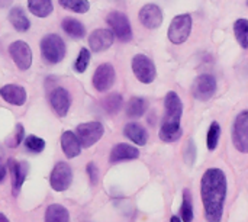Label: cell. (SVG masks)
Here are the masks:
<instances>
[{
	"instance_id": "obj_1",
	"label": "cell",
	"mask_w": 248,
	"mask_h": 222,
	"mask_svg": "<svg viewBox=\"0 0 248 222\" xmlns=\"http://www.w3.org/2000/svg\"><path fill=\"white\" fill-rule=\"evenodd\" d=\"M201 196L208 222H221L227 198V177L221 169H208L201 180Z\"/></svg>"
},
{
	"instance_id": "obj_2",
	"label": "cell",
	"mask_w": 248,
	"mask_h": 222,
	"mask_svg": "<svg viewBox=\"0 0 248 222\" xmlns=\"http://www.w3.org/2000/svg\"><path fill=\"white\" fill-rule=\"evenodd\" d=\"M41 52L46 63L58 64L65 57V44L57 33H48L41 39Z\"/></svg>"
},
{
	"instance_id": "obj_3",
	"label": "cell",
	"mask_w": 248,
	"mask_h": 222,
	"mask_svg": "<svg viewBox=\"0 0 248 222\" xmlns=\"http://www.w3.org/2000/svg\"><path fill=\"white\" fill-rule=\"evenodd\" d=\"M192 16L189 13L177 15L170 23L169 28V39L171 44H183L187 41L190 32H192Z\"/></svg>"
},
{
	"instance_id": "obj_4",
	"label": "cell",
	"mask_w": 248,
	"mask_h": 222,
	"mask_svg": "<svg viewBox=\"0 0 248 222\" xmlns=\"http://www.w3.org/2000/svg\"><path fill=\"white\" fill-rule=\"evenodd\" d=\"M105 128L100 122H86L80 124L76 129V137L78 138V143L84 148H90L93 144H96L103 137Z\"/></svg>"
},
{
	"instance_id": "obj_5",
	"label": "cell",
	"mask_w": 248,
	"mask_h": 222,
	"mask_svg": "<svg viewBox=\"0 0 248 222\" xmlns=\"http://www.w3.org/2000/svg\"><path fill=\"white\" fill-rule=\"evenodd\" d=\"M132 71L135 74V77L144 83V84H150L155 80L157 76V70L155 65L153 63L151 58H148L144 54H138L132 58Z\"/></svg>"
},
{
	"instance_id": "obj_6",
	"label": "cell",
	"mask_w": 248,
	"mask_h": 222,
	"mask_svg": "<svg viewBox=\"0 0 248 222\" xmlns=\"http://www.w3.org/2000/svg\"><path fill=\"white\" fill-rule=\"evenodd\" d=\"M106 22L110 26L113 35H116L122 42H128L132 39V28L128 17L121 12H110L106 17Z\"/></svg>"
},
{
	"instance_id": "obj_7",
	"label": "cell",
	"mask_w": 248,
	"mask_h": 222,
	"mask_svg": "<svg viewBox=\"0 0 248 222\" xmlns=\"http://www.w3.org/2000/svg\"><path fill=\"white\" fill-rule=\"evenodd\" d=\"M166 115L163 124L166 125H180V118L183 113V102L176 92H169L164 99Z\"/></svg>"
},
{
	"instance_id": "obj_8",
	"label": "cell",
	"mask_w": 248,
	"mask_h": 222,
	"mask_svg": "<svg viewBox=\"0 0 248 222\" xmlns=\"http://www.w3.org/2000/svg\"><path fill=\"white\" fill-rule=\"evenodd\" d=\"M73 172L67 163H57L49 176V185L55 192H64L71 186Z\"/></svg>"
},
{
	"instance_id": "obj_9",
	"label": "cell",
	"mask_w": 248,
	"mask_h": 222,
	"mask_svg": "<svg viewBox=\"0 0 248 222\" xmlns=\"http://www.w3.org/2000/svg\"><path fill=\"white\" fill-rule=\"evenodd\" d=\"M232 141L240 153L248 151V112L243 111L234 121Z\"/></svg>"
},
{
	"instance_id": "obj_10",
	"label": "cell",
	"mask_w": 248,
	"mask_h": 222,
	"mask_svg": "<svg viewBox=\"0 0 248 222\" xmlns=\"http://www.w3.org/2000/svg\"><path fill=\"white\" fill-rule=\"evenodd\" d=\"M215 92H217V80L211 74H201L193 81L192 95L198 100L206 102L215 95Z\"/></svg>"
},
{
	"instance_id": "obj_11",
	"label": "cell",
	"mask_w": 248,
	"mask_h": 222,
	"mask_svg": "<svg viewBox=\"0 0 248 222\" xmlns=\"http://www.w3.org/2000/svg\"><path fill=\"white\" fill-rule=\"evenodd\" d=\"M9 54L19 70H28L32 65L31 47L23 41H15L9 45Z\"/></svg>"
},
{
	"instance_id": "obj_12",
	"label": "cell",
	"mask_w": 248,
	"mask_h": 222,
	"mask_svg": "<svg viewBox=\"0 0 248 222\" xmlns=\"http://www.w3.org/2000/svg\"><path fill=\"white\" fill-rule=\"evenodd\" d=\"M115 83V68L112 64H100L93 74V86L97 92H108Z\"/></svg>"
},
{
	"instance_id": "obj_13",
	"label": "cell",
	"mask_w": 248,
	"mask_h": 222,
	"mask_svg": "<svg viewBox=\"0 0 248 222\" xmlns=\"http://www.w3.org/2000/svg\"><path fill=\"white\" fill-rule=\"evenodd\" d=\"M138 17H140V22L148 29H157L163 23V12L154 3H148L144 7H141Z\"/></svg>"
},
{
	"instance_id": "obj_14",
	"label": "cell",
	"mask_w": 248,
	"mask_h": 222,
	"mask_svg": "<svg viewBox=\"0 0 248 222\" xmlns=\"http://www.w3.org/2000/svg\"><path fill=\"white\" fill-rule=\"evenodd\" d=\"M7 167H9L10 176H12V192H13V196H17L20 189H22V186H23L26 174H28V164L23 163V161H17L15 159H9Z\"/></svg>"
},
{
	"instance_id": "obj_15",
	"label": "cell",
	"mask_w": 248,
	"mask_h": 222,
	"mask_svg": "<svg viewBox=\"0 0 248 222\" xmlns=\"http://www.w3.org/2000/svg\"><path fill=\"white\" fill-rule=\"evenodd\" d=\"M49 103L58 116H65L71 106V96L64 87H55L49 93Z\"/></svg>"
},
{
	"instance_id": "obj_16",
	"label": "cell",
	"mask_w": 248,
	"mask_h": 222,
	"mask_svg": "<svg viewBox=\"0 0 248 222\" xmlns=\"http://www.w3.org/2000/svg\"><path fill=\"white\" fill-rule=\"evenodd\" d=\"M113 41H115V35L112 33L110 29H96L89 36V45L94 52L106 51L109 47H112Z\"/></svg>"
},
{
	"instance_id": "obj_17",
	"label": "cell",
	"mask_w": 248,
	"mask_h": 222,
	"mask_svg": "<svg viewBox=\"0 0 248 222\" xmlns=\"http://www.w3.org/2000/svg\"><path fill=\"white\" fill-rule=\"evenodd\" d=\"M0 96L10 105L22 106L26 102V92L19 84H6L0 87Z\"/></svg>"
},
{
	"instance_id": "obj_18",
	"label": "cell",
	"mask_w": 248,
	"mask_h": 222,
	"mask_svg": "<svg viewBox=\"0 0 248 222\" xmlns=\"http://www.w3.org/2000/svg\"><path fill=\"white\" fill-rule=\"evenodd\" d=\"M140 151L137 147H132L129 144H116L112 151H110V163H121V161H126V160H135L138 159Z\"/></svg>"
},
{
	"instance_id": "obj_19",
	"label": "cell",
	"mask_w": 248,
	"mask_h": 222,
	"mask_svg": "<svg viewBox=\"0 0 248 222\" xmlns=\"http://www.w3.org/2000/svg\"><path fill=\"white\" fill-rule=\"evenodd\" d=\"M61 148L67 159H74V157L80 156L83 147L80 145L78 138L76 137V134L73 131H65L61 135Z\"/></svg>"
},
{
	"instance_id": "obj_20",
	"label": "cell",
	"mask_w": 248,
	"mask_h": 222,
	"mask_svg": "<svg viewBox=\"0 0 248 222\" xmlns=\"http://www.w3.org/2000/svg\"><path fill=\"white\" fill-rule=\"evenodd\" d=\"M124 134L126 135V138H129L137 145H145L148 141V132L145 131L144 127H141L137 122L126 124L124 128Z\"/></svg>"
},
{
	"instance_id": "obj_21",
	"label": "cell",
	"mask_w": 248,
	"mask_h": 222,
	"mask_svg": "<svg viewBox=\"0 0 248 222\" xmlns=\"http://www.w3.org/2000/svg\"><path fill=\"white\" fill-rule=\"evenodd\" d=\"M9 20L17 32H26L31 28V22L22 7L16 6L9 12Z\"/></svg>"
},
{
	"instance_id": "obj_22",
	"label": "cell",
	"mask_w": 248,
	"mask_h": 222,
	"mask_svg": "<svg viewBox=\"0 0 248 222\" xmlns=\"http://www.w3.org/2000/svg\"><path fill=\"white\" fill-rule=\"evenodd\" d=\"M45 222H70L68 209L58 204L49 205L45 212Z\"/></svg>"
},
{
	"instance_id": "obj_23",
	"label": "cell",
	"mask_w": 248,
	"mask_h": 222,
	"mask_svg": "<svg viewBox=\"0 0 248 222\" xmlns=\"http://www.w3.org/2000/svg\"><path fill=\"white\" fill-rule=\"evenodd\" d=\"M28 9L38 17H46L52 13L54 6L51 0H28Z\"/></svg>"
},
{
	"instance_id": "obj_24",
	"label": "cell",
	"mask_w": 248,
	"mask_h": 222,
	"mask_svg": "<svg viewBox=\"0 0 248 222\" xmlns=\"http://www.w3.org/2000/svg\"><path fill=\"white\" fill-rule=\"evenodd\" d=\"M62 29L65 31L67 35H70L74 39H81L86 36V29L83 23L74 17H67L62 20Z\"/></svg>"
},
{
	"instance_id": "obj_25",
	"label": "cell",
	"mask_w": 248,
	"mask_h": 222,
	"mask_svg": "<svg viewBox=\"0 0 248 222\" xmlns=\"http://www.w3.org/2000/svg\"><path fill=\"white\" fill-rule=\"evenodd\" d=\"M148 108V102L144 97H132L126 106V115L132 119L141 118Z\"/></svg>"
},
{
	"instance_id": "obj_26",
	"label": "cell",
	"mask_w": 248,
	"mask_h": 222,
	"mask_svg": "<svg viewBox=\"0 0 248 222\" xmlns=\"http://www.w3.org/2000/svg\"><path fill=\"white\" fill-rule=\"evenodd\" d=\"M182 127L180 125H161L160 129V140L164 143H176L182 137Z\"/></svg>"
},
{
	"instance_id": "obj_27",
	"label": "cell",
	"mask_w": 248,
	"mask_h": 222,
	"mask_svg": "<svg viewBox=\"0 0 248 222\" xmlns=\"http://www.w3.org/2000/svg\"><path fill=\"white\" fill-rule=\"evenodd\" d=\"M180 220L182 222L193 221V201H192V193L189 189L183 190V204L180 208Z\"/></svg>"
},
{
	"instance_id": "obj_28",
	"label": "cell",
	"mask_w": 248,
	"mask_h": 222,
	"mask_svg": "<svg viewBox=\"0 0 248 222\" xmlns=\"http://www.w3.org/2000/svg\"><path fill=\"white\" fill-rule=\"evenodd\" d=\"M102 106L109 115H115L122 108V96L119 93H110L102 100Z\"/></svg>"
},
{
	"instance_id": "obj_29",
	"label": "cell",
	"mask_w": 248,
	"mask_h": 222,
	"mask_svg": "<svg viewBox=\"0 0 248 222\" xmlns=\"http://www.w3.org/2000/svg\"><path fill=\"white\" fill-rule=\"evenodd\" d=\"M247 32H248V20L247 19H238L234 23V33L237 41L240 42V45L247 49L248 47V39H247Z\"/></svg>"
},
{
	"instance_id": "obj_30",
	"label": "cell",
	"mask_w": 248,
	"mask_h": 222,
	"mask_svg": "<svg viewBox=\"0 0 248 222\" xmlns=\"http://www.w3.org/2000/svg\"><path fill=\"white\" fill-rule=\"evenodd\" d=\"M61 7L76 12V13H86L90 9L89 0H58Z\"/></svg>"
},
{
	"instance_id": "obj_31",
	"label": "cell",
	"mask_w": 248,
	"mask_h": 222,
	"mask_svg": "<svg viewBox=\"0 0 248 222\" xmlns=\"http://www.w3.org/2000/svg\"><path fill=\"white\" fill-rule=\"evenodd\" d=\"M219 137H221V127H219L218 122H212L211 127H209L208 140H206V144H208V150H209V151H214V150L218 147Z\"/></svg>"
},
{
	"instance_id": "obj_32",
	"label": "cell",
	"mask_w": 248,
	"mask_h": 222,
	"mask_svg": "<svg viewBox=\"0 0 248 222\" xmlns=\"http://www.w3.org/2000/svg\"><path fill=\"white\" fill-rule=\"evenodd\" d=\"M25 147L26 150H29L31 153L33 154H38V153H42L44 148H45V141L36 135H28L25 138Z\"/></svg>"
},
{
	"instance_id": "obj_33",
	"label": "cell",
	"mask_w": 248,
	"mask_h": 222,
	"mask_svg": "<svg viewBox=\"0 0 248 222\" xmlns=\"http://www.w3.org/2000/svg\"><path fill=\"white\" fill-rule=\"evenodd\" d=\"M89 63H90V51L86 49V48H81L80 49V54L74 63V68L78 71V73H84L89 67Z\"/></svg>"
},
{
	"instance_id": "obj_34",
	"label": "cell",
	"mask_w": 248,
	"mask_h": 222,
	"mask_svg": "<svg viewBox=\"0 0 248 222\" xmlns=\"http://www.w3.org/2000/svg\"><path fill=\"white\" fill-rule=\"evenodd\" d=\"M195 160H196V145L193 140H189L185 148V161L187 166H193Z\"/></svg>"
},
{
	"instance_id": "obj_35",
	"label": "cell",
	"mask_w": 248,
	"mask_h": 222,
	"mask_svg": "<svg viewBox=\"0 0 248 222\" xmlns=\"http://www.w3.org/2000/svg\"><path fill=\"white\" fill-rule=\"evenodd\" d=\"M86 170H87V174H89V179H90L92 185H96L97 180H99V170H97V166H96L94 163H89L87 167H86Z\"/></svg>"
},
{
	"instance_id": "obj_36",
	"label": "cell",
	"mask_w": 248,
	"mask_h": 222,
	"mask_svg": "<svg viewBox=\"0 0 248 222\" xmlns=\"http://www.w3.org/2000/svg\"><path fill=\"white\" fill-rule=\"evenodd\" d=\"M23 135H25V129H23V127H22L20 124H17V125H16V135H15V143H13V145L17 147V145L22 143Z\"/></svg>"
},
{
	"instance_id": "obj_37",
	"label": "cell",
	"mask_w": 248,
	"mask_h": 222,
	"mask_svg": "<svg viewBox=\"0 0 248 222\" xmlns=\"http://www.w3.org/2000/svg\"><path fill=\"white\" fill-rule=\"evenodd\" d=\"M4 177H6V166L0 163V183L4 180Z\"/></svg>"
},
{
	"instance_id": "obj_38",
	"label": "cell",
	"mask_w": 248,
	"mask_h": 222,
	"mask_svg": "<svg viewBox=\"0 0 248 222\" xmlns=\"http://www.w3.org/2000/svg\"><path fill=\"white\" fill-rule=\"evenodd\" d=\"M13 3V0H0V7H7Z\"/></svg>"
},
{
	"instance_id": "obj_39",
	"label": "cell",
	"mask_w": 248,
	"mask_h": 222,
	"mask_svg": "<svg viewBox=\"0 0 248 222\" xmlns=\"http://www.w3.org/2000/svg\"><path fill=\"white\" fill-rule=\"evenodd\" d=\"M170 222H182V220H180V218H179L177 215H174V217H171Z\"/></svg>"
},
{
	"instance_id": "obj_40",
	"label": "cell",
	"mask_w": 248,
	"mask_h": 222,
	"mask_svg": "<svg viewBox=\"0 0 248 222\" xmlns=\"http://www.w3.org/2000/svg\"><path fill=\"white\" fill-rule=\"evenodd\" d=\"M0 222H10V221H9V220H7V218H6V217H4V215L0 212Z\"/></svg>"
}]
</instances>
